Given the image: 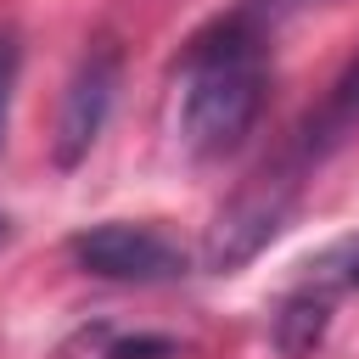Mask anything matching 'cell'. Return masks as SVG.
Masks as SVG:
<instances>
[{
    "label": "cell",
    "mask_w": 359,
    "mask_h": 359,
    "mask_svg": "<svg viewBox=\"0 0 359 359\" xmlns=\"http://www.w3.org/2000/svg\"><path fill=\"white\" fill-rule=\"evenodd\" d=\"M280 22L258 0H236L208 22L180 56V140L191 157L213 163L241 151L269 101V50Z\"/></svg>",
    "instance_id": "cell-1"
},
{
    "label": "cell",
    "mask_w": 359,
    "mask_h": 359,
    "mask_svg": "<svg viewBox=\"0 0 359 359\" xmlns=\"http://www.w3.org/2000/svg\"><path fill=\"white\" fill-rule=\"evenodd\" d=\"M67 258L112 286H168L185 275V247L157 224H135V219H101L67 236Z\"/></svg>",
    "instance_id": "cell-2"
},
{
    "label": "cell",
    "mask_w": 359,
    "mask_h": 359,
    "mask_svg": "<svg viewBox=\"0 0 359 359\" xmlns=\"http://www.w3.org/2000/svg\"><path fill=\"white\" fill-rule=\"evenodd\" d=\"M297 191H303V180H297L286 163L264 168V174H258L247 191H236L230 208L213 219L208 247H202V264H208L213 275H236L241 264H252V258L286 230V219H292V208H297Z\"/></svg>",
    "instance_id": "cell-3"
},
{
    "label": "cell",
    "mask_w": 359,
    "mask_h": 359,
    "mask_svg": "<svg viewBox=\"0 0 359 359\" xmlns=\"http://www.w3.org/2000/svg\"><path fill=\"white\" fill-rule=\"evenodd\" d=\"M118 84H123V50L112 39H95L79 56V67H73V79L62 90V112H56V135H50L56 168H79L95 151V140H101V129L112 118Z\"/></svg>",
    "instance_id": "cell-4"
},
{
    "label": "cell",
    "mask_w": 359,
    "mask_h": 359,
    "mask_svg": "<svg viewBox=\"0 0 359 359\" xmlns=\"http://www.w3.org/2000/svg\"><path fill=\"white\" fill-rule=\"evenodd\" d=\"M348 135H359V56L342 67V79L331 84V95L320 101V112H309L303 118V129L292 135V146L275 157V163H286L297 180L320 163V157H331Z\"/></svg>",
    "instance_id": "cell-5"
},
{
    "label": "cell",
    "mask_w": 359,
    "mask_h": 359,
    "mask_svg": "<svg viewBox=\"0 0 359 359\" xmlns=\"http://www.w3.org/2000/svg\"><path fill=\"white\" fill-rule=\"evenodd\" d=\"M292 292L320 297L325 309H337L342 292H359V236H342V241H331L325 252H314V258L303 264V275H297Z\"/></svg>",
    "instance_id": "cell-6"
},
{
    "label": "cell",
    "mask_w": 359,
    "mask_h": 359,
    "mask_svg": "<svg viewBox=\"0 0 359 359\" xmlns=\"http://www.w3.org/2000/svg\"><path fill=\"white\" fill-rule=\"evenodd\" d=\"M17 73H22V45H17V28H0V146H6V129H11Z\"/></svg>",
    "instance_id": "cell-7"
},
{
    "label": "cell",
    "mask_w": 359,
    "mask_h": 359,
    "mask_svg": "<svg viewBox=\"0 0 359 359\" xmlns=\"http://www.w3.org/2000/svg\"><path fill=\"white\" fill-rule=\"evenodd\" d=\"M180 348L168 337H135V342H112L101 359H174Z\"/></svg>",
    "instance_id": "cell-8"
}]
</instances>
